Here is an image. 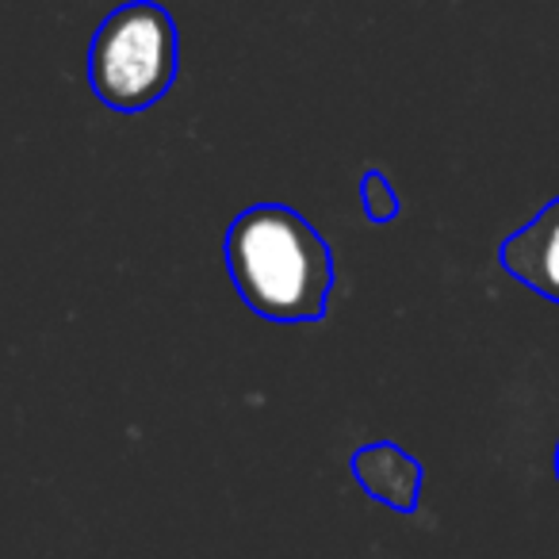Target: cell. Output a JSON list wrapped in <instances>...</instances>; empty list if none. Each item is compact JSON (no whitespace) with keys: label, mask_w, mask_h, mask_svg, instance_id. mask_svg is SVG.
<instances>
[{"label":"cell","mask_w":559,"mask_h":559,"mask_svg":"<svg viewBox=\"0 0 559 559\" xmlns=\"http://www.w3.org/2000/svg\"><path fill=\"white\" fill-rule=\"evenodd\" d=\"M360 203H365V215L372 218V223H391V218H399V211H403L395 185H391L380 169H368L365 177H360Z\"/></svg>","instance_id":"5"},{"label":"cell","mask_w":559,"mask_h":559,"mask_svg":"<svg viewBox=\"0 0 559 559\" xmlns=\"http://www.w3.org/2000/svg\"><path fill=\"white\" fill-rule=\"evenodd\" d=\"M498 264L528 292L559 307V195L498 246Z\"/></svg>","instance_id":"3"},{"label":"cell","mask_w":559,"mask_h":559,"mask_svg":"<svg viewBox=\"0 0 559 559\" xmlns=\"http://www.w3.org/2000/svg\"><path fill=\"white\" fill-rule=\"evenodd\" d=\"M556 479H559V444H556Z\"/></svg>","instance_id":"6"},{"label":"cell","mask_w":559,"mask_h":559,"mask_svg":"<svg viewBox=\"0 0 559 559\" xmlns=\"http://www.w3.org/2000/svg\"><path fill=\"white\" fill-rule=\"evenodd\" d=\"M353 479L380 506L395 513H414L421 498V464L395 441H372L353 452Z\"/></svg>","instance_id":"4"},{"label":"cell","mask_w":559,"mask_h":559,"mask_svg":"<svg viewBox=\"0 0 559 559\" xmlns=\"http://www.w3.org/2000/svg\"><path fill=\"white\" fill-rule=\"evenodd\" d=\"M88 85L111 111H146L173 88L180 70L177 20L157 0H131L104 16L88 43Z\"/></svg>","instance_id":"2"},{"label":"cell","mask_w":559,"mask_h":559,"mask_svg":"<svg viewBox=\"0 0 559 559\" xmlns=\"http://www.w3.org/2000/svg\"><path fill=\"white\" fill-rule=\"evenodd\" d=\"M226 272L234 292L269 322L326 319L334 292L330 246L288 203H253L226 230Z\"/></svg>","instance_id":"1"}]
</instances>
